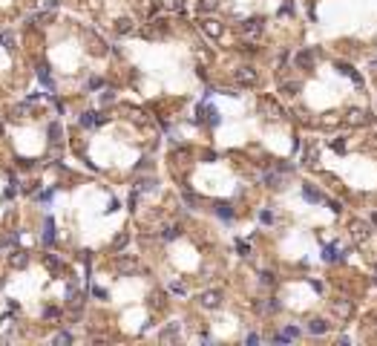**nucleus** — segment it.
Instances as JSON below:
<instances>
[{
  "label": "nucleus",
  "instance_id": "obj_1",
  "mask_svg": "<svg viewBox=\"0 0 377 346\" xmlns=\"http://www.w3.org/2000/svg\"><path fill=\"white\" fill-rule=\"evenodd\" d=\"M256 110H259V116L268 118V121H282V118H285V110L274 101V98H268V96L256 101Z\"/></svg>",
  "mask_w": 377,
  "mask_h": 346
},
{
  "label": "nucleus",
  "instance_id": "obj_2",
  "mask_svg": "<svg viewBox=\"0 0 377 346\" xmlns=\"http://www.w3.org/2000/svg\"><path fill=\"white\" fill-rule=\"evenodd\" d=\"M233 81L239 84V87H256L259 84V72H256L251 64H242L233 69Z\"/></svg>",
  "mask_w": 377,
  "mask_h": 346
},
{
  "label": "nucleus",
  "instance_id": "obj_3",
  "mask_svg": "<svg viewBox=\"0 0 377 346\" xmlns=\"http://www.w3.org/2000/svg\"><path fill=\"white\" fill-rule=\"evenodd\" d=\"M348 234H351V243H357V245L369 243V236H371V222L351 220V222H348Z\"/></svg>",
  "mask_w": 377,
  "mask_h": 346
},
{
  "label": "nucleus",
  "instance_id": "obj_4",
  "mask_svg": "<svg viewBox=\"0 0 377 346\" xmlns=\"http://www.w3.org/2000/svg\"><path fill=\"white\" fill-rule=\"evenodd\" d=\"M262 29H265V17H248V21L239 23V32L248 38V41H254V38L262 35Z\"/></svg>",
  "mask_w": 377,
  "mask_h": 346
},
{
  "label": "nucleus",
  "instance_id": "obj_5",
  "mask_svg": "<svg viewBox=\"0 0 377 346\" xmlns=\"http://www.w3.org/2000/svg\"><path fill=\"white\" fill-rule=\"evenodd\" d=\"M116 271L121 274H136L138 271V260L133 254H118L116 257Z\"/></svg>",
  "mask_w": 377,
  "mask_h": 346
},
{
  "label": "nucleus",
  "instance_id": "obj_6",
  "mask_svg": "<svg viewBox=\"0 0 377 346\" xmlns=\"http://www.w3.org/2000/svg\"><path fill=\"white\" fill-rule=\"evenodd\" d=\"M348 127H363V124H369V113L360 110V107H351V110L346 113V118H343Z\"/></svg>",
  "mask_w": 377,
  "mask_h": 346
},
{
  "label": "nucleus",
  "instance_id": "obj_7",
  "mask_svg": "<svg viewBox=\"0 0 377 346\" xmlns=\"http://www.w3.org/2000/svg\"><path fill=\"white\" fill-rule=\"evenodd\" d=\"M331 312L340 317V320H348V317L354 315V306H351V300H346V297H337V300L331 303Z\"/></svg>",
  "mask_w": 377,
  "mask_h": 346
},
{
  "label": "nucleus",
  "instance_id": "obj_8",
  "mask_svg": "<svg viewBox=\"0 0 377 346\" xmlns=\"http://www.w3.org/2000/svg\"><path fill=\"white\" fill-rule=\"evenodd\" d=\"M199 26H202V32H204L208 38H213V41H216V38H222V32H225V26H222L216 17H204Z\"/></svg>",
  "mask_w": 377,
  "mask_h": 346
},
{
  "label": "nucleus",
  "instance_id": "obj_9",
  "mask_svg": "<svg viewBox=\"0 0 377 346\" xmlns=\"http://www.w3.org/2000/svg\"><path fill=\"white\" fill-rule=\"evenodd\" d=\"M297 66L299 69H314L317 66V49H303V52H297Z\"/></svg>",
  "mask_w": 377,
  "mask_h": 346
},
{
  "label": "nucleus",
  "instance_id": "obj_10",
  "mask_svg": "<svg viewBox=\"0 0 377 346\" xmlns=\"http://www.w3.org/2000/svg\"><path fill=\"white\" fill-rule=\"evenodd\" d=\"M199 121H204V124H211V127H216L219 121H222V116H219V110L216 107H211V104H202V107H199Z\"/></svg>",
  "mask_w": 377,
  "mask_h": 346
},
{
  "label": "nucleus",
  "instance_id": "obj_11",
  "mask_svg": "<svg viewBox=\"0 0 377 346\" xmlns=\"http://www.w3.org/2000/svg\"><path fill=\"white\" fill-rule=\"evenodd\" d=\"M199 303H202L204 309H219V306H222V292H219V288H213V292H204V295L199 297Z\"/></svg>",
  "mask_w": 377,
  "mask_h": 346
},
{
  "label": "nucleus",
  "instance_id": "obj_12",
  "mask_svg": "<svg viewBox=\"0 0 377 346\" xmlns=\"http://www.w3.org/2000/svg\"><path fill=\"white\" fill-rule=\"evenodd\" d=\"M343 257H346V254L340 251V245H337V243H331V245L323 248V260H326V263H337V260H343Z\"/></svg>",
  "mask_w": 377,
  "mask_h": 346
},
{
  "label": "nucleus",
  "instance_id": "obj_13",
  "mask_svg": "<svg viewBox=\"0 0 377 346\" xmlns=\"http://www.w3.org/2000/svg\"><path fill=\"white\" fill-rule=\"evenodd\" d=\"M9 265H12V268H26V265H29V251H12Z\"/></svg>",
  "mask_w": 377,
  "mask_h": 346
},
{
  "label": "nucleus",
  "instance_id": "obj_14",
  "mask_svg": "<svg viewBox=\"0 0 377 346\" xmlns=\"http://www.w3.org/2000/svg\"><path fill=\"white\" fill-rule=\"evenodd\" d=\"M37 81L44 84L46 89H52V93H55V81H52V75H49V66H46V64H37Z\"/></svg>",
  "mask_w": 377,
  "mask_h": 346
},
{
  "label": "nucleus",
  "instance_id": "obj_15",
  "mask_svg": "<svg viewBox=\"0 0 377 346\" xmlns=\"http://www.w3.org/2000/svg\"><path fill=\"white\" fill-rule=\"evenodd\" d=\"M104 121H107V118L104 116H98V113H84V116H81V124L84 127H89V130H92V127H98V124H104Z\"/></svg>",
  "mask_w": 377,
  "mask_h": 346
},
{
  "label": "nucleus",
  "instance_id": "obj_16",
  "mask_svg": "<svg viewBox=\"0 0 377 346\" xmlns=\"http://www.w3.org/2000/svg\"><path fill=\"white\" fill-rule=\"evenodd\" d=\"M303 196L308 199V202H314V205H319V202H323V193H319L314 185H308V182L303 185Z\"/></svg>",
  "mask_w": 377,
  "mask_h": 346
},
{
  "label": "nucleus",
  "instance_id": "obj_17",
  "mask_svg": "<svg viewBox=\"0 0 377 346\" xmlns=\"http://www.w3.org/2000/svg\"><path fill=\"white\" fill-rule=\"evenodd\" d=\"M161 340H164V343H176V340H179V323L164 326V329H161Z\"/></svg>",
  "mask_w": 377,
  "mask_h": 346
},
{
  "label": "nucleus",
  "instance_id": "obj_18",
  "mask_svg": "<svg viewBox=\"0 0 377 346\" xmlns=\"http://www.w3.org/2000/svg\"><path fill=\"white\" fill-rule=\"evenodd\" d=\"M308 332H311V335H326V332H328V323L323 320V317H314L311 323H308Z\"/></svg>",
  "mask_w": 377,
  "mask_h": 346
},
{
  "label": "nucleus",
  "instance_id": "obj_19",
  "mask_svg": "<svg viewBox=\"0 0 377 346\" xmlns=\"http://www.w3.org/2000/svg\"><path fill=\"white\" fill-rule=\"evenodd\" d=\"M66 306H69V309H81V306H84V295L69 288V295H66Z\"/></svg>",
  "mask_w": 377,
  "mask_h": 346
},
{
  "label": "nucleus",
  "instance_id": "obj_20",
  "mask_svg": "<svg viewBox=\"0 0 377 346\" xmlns=\"http://www.w3.org/2000/svg\"><path fill=\"white\" fill-rule=\"evenodd\" d=\"M133 29H136V26H133L130 17H118V21H116V32H118V35H130Z\"/></svg>",
  "mask_w": 377,
  "mask_h": 346
},
{
  "label": "nucleus",
  "instance_id": "obj_21",
  "mask_svg": "<svg viewBox=\"0 0 377 346\" xmlns=\"http://www.w3.org/2000/svg\"><path fill=\"white\" fill-rule=\"evenodd\" d=\"M279 309V303L274 300V297H268V300H259L256 303V312H262V315H268V312H276Z\"/></svg>",
  "mask_w": 377,
  "mask_h": 346
},
{
  "label": "nucleus",
  "instance_id": "obj_22",
  "mask_svg": "<svg viewBox=\"0 0 377 346\" xmlns=\"http://www.w3.org/2000/svg\"><path fill=\"white\" fill-rule=\"evenodd\" d=\"M49 141H52V144H61V141H64V127H61L58 121L49 124Z\"/></svg>",
  "mask_w": 377,
  "mask_h": 346
},
{
  "label": "nucleus",
  "instance_id": "obj_23",
  "mask_svg": "<svg viewBox=\"0 0 377 346\" xmlns=\"http://www.w3.org/2000/svg\"><path fill=\"white\" fill-rule=\"evenodd\" d=\"M317 159H319L317 144H308V150H303V162L305 165H317Z\"/></svg>",
  "mask_w": 377,
  "mask_h": 346
},
{
  "label": "nucleus",
  "instance_id": "obj_24",
  "mask_svg": "<svg viewBox=\"0 0 377 346\" xmlns=\"http://www.w3.org/2000/svg\"><path fill=\"white\" fill-rule=\"evenodd\" d=\"M337 69H340V72L346 75V78H351V81H354L357 87H360V84H363V78H360V75H357V72H354V69H351V66H348V64H337Z\"/></svg>",
  "mask_w": 377,
  "mask_h": 346
},
{
  "label": "nucleus",
  "instance_id": "obj_25",
  "mask_svg": "<svg viewBox=\"0 0 377 346\" xmlns=\"http://www.w3.org/2000/svg\"><path fill=\"white\" fill-rule=\"evenodd\" d=\"M44 265L49 268V271H55V274H61V268H64V265H61V260L55 257V254H46V257H44Z\"/></svg>",
  "mask_w": 377,
  "mask_h": 346
},
{
  "label": "nucleus",
  "instance_id": "obj_26",
  "mask_svg": "<svg viewBox=\"0 0 377 346\" xmlns=\"http://www.w3.org/2000/svg\"><path fill=\"white\" fill-rule=\"evenodd\" d=\"M147 303H150V309H153V312L164 309V295H161V292H153V295H150V300H147Z\"/></svg>",
  "mask_w": 377,
  "mask_h": 346
},
{
  "label": "nucleus",
  "instance_id": "obj_27",
  "mask_svg": "<svg viewBox=\"0 0 377 346\" xmlns=\"http://www.w3.org/2000/svg\"><path fill=\"white\" fill-rule=\"evenodd\" d=\"M279 93H282V96H297L299 84L297 81H282V84H279Z\"/></svg>",
  "mask_w": 377,
  "mask_h": 346
},
{
  "label": "nucleus",
  "instance_id": "obj_28",
  "mask_svg": "<svg viewBox=\"0 0 377 346\" xmlns=\"http://www.w3.org/2000/svg\"><path fill=\"white\" fill-rule=\"evenodd\" d=\"M89 52H92V55H107V52H109V46L104 44L101 38H95V41H92V46H89Z\"/></svg>",
  "mask_w": 377,
  "mask_h": 346
},
{
  "label": "nucleus",
  "instance_id": "obj_29",
  "mask_svg": "<svg viewBox=\"0 0 377 346\" xmlns=\"http://www.w3.org/2000/svg\"><path fill=\"white\" fill-rule=\"evenodd\" d=\"M44 243L46 245L55 243V222H52V220H46V225H44Z\"/></svg>",
  "mask_w": 377,
  "mask_h": 346
},
{
  "label": "nucleus",
  "instance_id": "obj_30",
  "mask_svg": "<svg viewBox=\"0 0 377 346\" xmlns=\"http://www.w3.org/2000/svg\"><path fill=\"white\" fill-rule=\"evenodd\" d=\"M136 191H138V193H141V191H156V179H153V176H147V179H138Z\"/></svg>",
  "mask_w": 377,
  "mask_h": 346
},
{
  "label": "nucleus",
  "instance_id": "obj_31",
  "mask_svg": "<svg viewBox=\"0 0 377 346\" xmlns=\"http://www.w3.org/2000/svg\"><path fill=\"white\" fill-rule=\"evenodd\" d=\"M26 116H32V110H29V101H26V104H17L15 110H12V118H26Z\"/></svg>",
  "mask_w": 377,
  "mask_h": 346
},
{
  "label": "nucleus",
  "instance_id": "obj_32",
  "mask_svg": "<svg viewBox=\"0 0 377 346\" xmlns=\"http://www.w3.org/2000/svg\"><path fill=\"white\" fill-rule=\"evenodd\" d=\"M161 6H164L167 12H181V9H184V0H161Z\"/></svg>",
  "mask_w": 377,
  "mask_h": 346
},
{
  "label": "nucleus",
  "instance_id": "obj_33",
  "mask_svg": "<svg viewBox=\"0 0 377 346\" xmlns=\"http://www.w3.org/2000/svg\"><path fill=\"white\" fill-rule=\"evenodd\" d=\"M46 21H52L49 9H46V12H41V15H32V17H29V21H26V23H35V26H44Z\"/></svg>",
  "mask_w": 377,
  "mask_h": 346
},
{
  "label": "nucleus",
  "instance_id": "obj_34",
  "mask_svg": "<svg viewBox=\"0 0 377 346\" xmlns=\"http://www.w3.org/2000/svg\"><path fill=\"white\" fill-rule=\"evenodd\" d=\"M216 6H219V0H199V12H216Z\"/></svg>",
  "mask_w": 377,
  "mask_h": 346
},
{
  "label": "nucleus",
  "instance_id": "obj_35",
  "mask_svg": "<svg viewBox=\"0 0 377 346\" xmlns=\"http://www.w3.org/2000/svg\"><path fill=\"white\" fill-rule=\"evenodd\" d=\"M181 199H184V205H190V208H199V196L193 191H184L181 193Z\"/></svg>",
  "mask_w": 377,
  "mask_h": 346
},
{
  "label": "nucleus",
  "instance_id": "obj_36",
  "mask_svg": "<svg viewBox=\"0 0 377 346\" xmlns=\"http://www.w3.org/2000/svg\"><path fill=\"white\" fill-rule=\"evenodd\" d=\"M216 214L222 216V220H231L233 211H231V205H228V202H219V205H216Z\"/></svg>",
  "mask_w": 377,
  "mask_h": 346
},
{
  "label": "nucleus",
  "instance_id": "obj_37",
  "mask_svg": "<svg viewBox=\"0 0 377 346\" xmlns=\"http://www.w3.org/2000/svg\"><path fill=\"white\" fill-rule=\"evenodd\" d=\"M179 234H181V228H179V225H170V228H164V231H161V240H176Z\"/></svg>",
  "mask_w": 377,
  "mask_h": 346
},
{
  "label": "nucleus",
  "instance_id": "obj_38",
  "mask_svg": "<svg viewBox=\"0 0 377 346\" xmlns=\"http://www.w3.org/2000/svg\"><path fill=\"white\" fill-rule=\"evenodd\" d=\"M331 150H334V153H346V139H334L331 141Z\"/></svg>",
  "mask_w": 377,
  "mask_h": 346
},
{
  "label": "nucleus",
  "instance_id": "obj_39",
  "mask_svg": "<svg viewBox=\"0 0 377 346\" xmlns=\"http://www.w3.org/2000/svg\"><path fill=\"white\" fill-rule=\"evenodd\" d=\"M87 87H89V89H104V78H98V75H92Z\"/></svg>",
  "mask_w": 377,
  "mask_h": 346
},
{
  "label": "nucleus",
  "instance_id": "obj_40",
  "mask_svg": "<svg viewBox=\"0 0 377 346\" xmlns=\"http://www.w3.org/2000/svg\"><path fill=\"white\" fill-rule=\"evenodd\" d=\"M259 283H262V286H274V274H271V271H262L259 274Z\"/></svg>",
  "mask_w": 377,
  "mask_h": 346
},
{
  "label": "nucleus",
  "instance_id": "obj_41",
  "mask_svg": "<svg viewBox=\"0 0 377 346\" xmlns=\"http://www.w3.org/2000/svg\"><path fill=\"white\" fill-rule=\"evenodd\" d=\"M265 182H268V188H279V176L276 173H265Z\"/></svg>",
  "mask_w": 377,
  "mask_h": 346
},
{
  "label": "nucleus",
  "instance_id": "obj_42",
  "mask_svg": "<svg viewBox=\"0 0 377 346\" xmlns=\"http://www.w3.org/2000/svg\"><path fill=\"white\" fill-rule=\"evenodd\" d=\"M127 243H130V234H118L116 236V248H124Z\"/></svg>",
  "mask_w": 377,
  "mask_h": 346
},
{
  "label": "nucleus",
  "instance_id": "obj_43",
  "mask_svg": "<svg viewBox=\"0 0 377 346\" xmlns=\"http://www.w3.org/2000/svg\"><path fill=\"white\" fill-rule=\"evenodd\" d=\"M282 335H285V338H288V340H294V338H297V335H299V329H297V326H288V329H285Z\"/></svg>",
  "mask_w": 377,
  "mask_h": 346
},
{
  "label": "nucleus",
  "instance_id": "obj_44",
  "mask_svg": "<svg viewBox=\"0 0 377 346\" xmlns=\"http://www.w3.org/2000/svg\"><path fill=\"white\" fill-rule=\"evenodd\" d=\"M58 315H61L58 309H44V317H46V320H58Z\"/></svg>",
  "mask_w": 377,
  "mask_h": 346
},
{
  "label": "nucleus",
  "instance_id": "obj_45",
  "mask_svg": "<svg viewBox=\"0 0 377 346\" xmlns=\"http://www.w3.org/2000/svg\"><path fill=\"white\" fill-rule=\"evenodd\" d=\"M170 292H176V295H187V288L181 286V283H170Z\"/></svg>",
  "mask_w": 377,
  "mask_h": 346
},
{
  "label": "nucleus",
  "instance_id": "obj_46",
  "mask_svg": "<svg viewBox=\"0 0 377 346\" xmlns=\"http://www.w3.org/2000/svg\"><path fill=\"white\" fill-rule=\"evenodd\" d=\"M72 340V335H66V332H61V335H55V343H69Z\"/></svg>",
  "mask_w": 377,
  "mask_h": 346
},
{
  "label": "nucleus",
  "instance_id": "obj_47",
  "mask_svg": "<svg viewBox=\"0 0 377 346\" xmlns=\"http://www.w3.org/2000/svg\"><path fill=\"white\" fill-rule=\"evenodd\" d=\"M236 248H239V254H242V257H248V254H251V248H248V243H242V240H239V243H236Z\"/></svg>",
  "mask_w": 377,
  "mask_h": 346
},
{
  "label": "nucleus",
  "instance_id": "obj_48",
  "mask_svg": "<svg viewBox=\"0 0 377 346\" xmlns=\"http://www.w3.org/2000/svg\"><path fill=\"white\" fill-rule=\"evenodd\" d=\"M279 15H294V6H291V3H282V6H279Z\"/></svg>",
  "mask_w": 377,
  "mask_h": 346
},
{
  "label": "nucleus",
  "instance_id": "obj_49",
  "mask_svg": "<svg viewBox=\"0 0 377 346\" xmlns=\"http://www.w3.org/2000/svg\"><path fill=\"white\" fill-rule=\"evenodd\" d=\"M58 3H61V0H44V9H49V12H55V9H58Z\"/></svg>",
  "mask_w": 377,
  "mask_h": 346
},
{
  "label": "nucleus",
  "instance_id": "obj_50",
  "mask_svg": "<svg viewBox=\"0 0 377 346\" xmlns=\"http://www.w3.org/2000/svg\"><path fill=\"white\" fill-rule=\"evenodd\" d=\"M112 98H116V96H112V89H107V93H104V96H101V101H104V104H109V101H112Z\"/></svg>",
  "mask_w": 377,
  "mask_h": 346
},
{
  "label": "nucleus",
  "instance_id": "obj_51",
  "mask_svg": "<svg viewBox=\"0 0 377 346\" xmlns=\"http://www.w3.org/2000/svg\"><path fill=\"white\" fill-rule=\"evenodd\" d=\"M328 208H331L334 214H340V211H343V205H340V202H328Z\"/></svg>",
  "mask_w": 377,
  "mask_h": 346
},
{
  "label": "nucleus",
  "instance_id": "obj_52",
  "mask_svg": "<svg viewBox=\"0 0 377 346\" xmlns=\"http://www.w3.org/2000/svg\"><path fill=\"white\" fill-rule=\"evenodd\" d=\"M371 222H377V214H374V216H371Z\"/></svg>",
  "mask_w": 377,
  "mask_h": 346
},
{
  "label": "nucleus",
  "instance_id": "obj_53",
  "mask_svg": "<svg viewBox=\"0 0 377 346\" xmlns=\"http://www.w3.org/2000/svg\"><path fill=\"white\" fill-rule=\"evenodd\" d=\"M3 38H6V35H0V44H3Z\"/></svg>",
  "mask_w": 377,
  "mask_h": 346
},
{
  "label": "nucleus",
  "instance_id": "obj_54",
  "mask_svg": "<svg viewBox=\"0 0 377 346\" xmlns=\"http://www.w3.org/2000/svg\"><path fill=\"white\" fill-rule=\"evenodd\" d=\"M374 280H377V271H374Z\"/></svg>",
  "mask_w": 377,
  "mask_h": 346
},
{
  "label": "nucleus",
  "instance_id": "obj_55",
  "mask_svg": "<svg viewBox=\"0 0 377 346\" xmlns=\"http://www.w3.org/2000/svg\"><path fill=\"white\" fill-rule=\"evenodd\" d=\"M0 133H3V127H0Z\"/></svg>",
  "mask_w": 377,
  "mask_h": 346
}]
</instances>
